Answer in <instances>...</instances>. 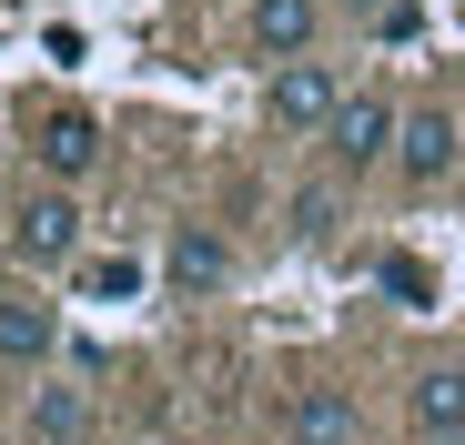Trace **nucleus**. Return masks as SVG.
<instances>
[{
  "instance_id": "3",
  "label": "nucleus",
  "mask_w": 465,
  "mask_h": 445,
  "mask_svg": "<svg viewBox=\"0 0 465 445\" xmlns=\"http://www.w3.org/2000/svg\"><path fill=\"white\" fill-rule=\"evenodd\" d=\"M334 112H344V82H334L324 61H283L273 82H263V122L273 132H324Z\"/></svg>"
},
{
  "instance_id": "8",
  "label": "nucleus",
  "mask_w": 465,
  "mask_h": 445,
  "mask_svg": "<svg viewBox=\"0 0 465 445\" xmlns=\"http://www.w3.org/2000/svg\"><path fill=\"white\" fill-rule=\"evenodd\" d=\"M51 344H61V314L41 293H0V364H51Z\"/></svg>"
},
{
  "instance_id": "1",
  "label": "nucleus",
  "mask_w": 465,
  "mask_h": 445,
  "mask_svg": "<svg viewBox=\"0 0 465 445\" xmlns=\"http://www.w3.org/2000/svg\"><path fill=\"white\" fill-rule=\"evenodd\" d=\"M11 253L31 273H61V263H82V203H71V183H41L11 203Z\"/></svg>"
},
{
  "instance_id": "10",
  "label": "nucleus",
  "mask_w": 465,
  "mask_h": 445,
  "mask_svg": "<svg viewBox=\"0 0 465 445\" xmlns=\"http://www.w3.org/2000/svg\"><path fill=\"white\" fill-rule=\"evenodd\" d=\"M82 435H92L82 385H31V445H82Z\"/></svg>"
},
{
  "instance_id": "11",
  "label": "nucleus",
  "mask_w": 465,
  "mask_h": 445,
  "mask_svg": "<svg viewBox=\"0 0 465 445\" xmlns=\"http://www.w3.org/2000/svg\"><path fill=\"white\" fill-rule=\"evenodd\" d=\"M173 283H183V293H223V283H232V243L183 222V233H173Z\"/></svg>"
},
{
  "instance_id": "4",
  "label": "nucleus",
  "mask_w": 465,
  "mask_h": 445,
  "mask_svg": "<svg viewBox=\"0 0 465 445\" xmlns=\"http://www.w3.org/2000/svg\"><path fill=\"white\" fill-rule=\"evenodd\" d=\"M405 425H415L425 445H465V364H455V354H435V364L405 375Z\"/></svg>"
},
{
  "instance_id": "7",
  "label": "nucleus",
  "mask_w": 465,
  "mask_h": 445,
  "mask_svg": "<svg viewBox=\"0 0 465 445\" xmlns=\"http://www.w3.org/2000/svg\"><path fill=\"white\" fill-rule=\"evenodd\" d=\"M283 435H293V445H364V405H354L344 385H303V395L283 405Z\"/></svg>"
},
{
  "instance_id": "9",
  "label": "nucleus",
  "mask_w": 465,
  "mask_h": 445,
  "mask_svg": "<svg viewBox=\"0 0 465 445\" xmlns=\"http://www.w3.org/2000/svg\"><path fill=\"white\" fill-rule=\"evenodd\" d=\"M314 0H253V51L263 61H303V51H314Z\"/></svg>"
},
{
  "instance_id": "5",
  "label": "nucleus",
  "mask_w": 465,
  "mask_h": 445,
  "mask_svg": "<svg viewBox=\"0 0 465 445\" xmlns=\"http://www.w3.org/2000/svg\"><path fill=\"white\" fill-rule=\"evenodd\" d=\"M455 153H465L455 112H445V102H415V112H405V132H395V173H405L415 193H435V183L455 173Z\"/></svg>"
},
{
  "instance_id": "12",
  "label": "nucleus",
  "mask_w": 465,
  "mask_h": 445,
  "mask_svg": "<svg viewBox=\"0 0 465 445\" xmlns=\"http://www.w3.org/2000/svg\"><path fill=\"white\" fill-rule=\"evenodd\" d=\"M82 293H92V304H132V293H142V263H132V253H102V263H82Z\"/></svg>"
},
{
  "instance_id": "2",
  "label": "nucleus",
  "mask_w": 465,
  "mask_h": 445,
  "mask_svg": "<svg viewBox=\"0 0 465 445\" xmlns=\"http://www.w3.org/2000/svg\"><path fill=\"white\" fill-rule=\"evenodd\" d=\"M395 132H405V112L384 102V92H344V112L324 122V153L344 173H374V163H395Z\"/></svg>"
},
{
  "instance_id": "6",
  "label": "nucleus",
  "mask_w": 465,
  "mask_h": 445,
  "mask_svg": "<svg viewBox=\"0 0 465 445\" xmlns=\"http://www.w3.org/2000/svg\"><path fill=\"white\" fill-rule=\"evenodd\" d=\"M31 163H41L51 183H82V173L102 163V122H92V112H71V102L41 112V122H31Z\"/></svg>"
}]
</instances>
